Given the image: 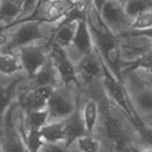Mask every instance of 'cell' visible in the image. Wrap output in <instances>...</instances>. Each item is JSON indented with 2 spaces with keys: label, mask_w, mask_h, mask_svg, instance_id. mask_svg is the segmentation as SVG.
Segmentation results:
<instances>
[{
  "label": "cell",
  "mask_w": 152,
  "mask_h": 152,
  "mask_svg": "<svg viewBox=\"0 0 152 152\" xmlns=\"http://www.w3.org/2000/svg\"><path fill=\"white\" fill-rule=\"evenodd\" d=\"M56 87L41 86L29 87V90H23L19 95L18 105L24 114L32 110H42L48 106V101L54 94Z\"/></svg>",
  "instance_id": "6"
},
{
  "label": "cell",
  "mask_w": 152,
  "mask_h": 152,
  "mask_svg": "<svg viewBox=\"0 0 152 152\" xmlns=\"http://www.w3.org/2000/svg\"><path fill=\"white\" fill-rule=\"evenodd\" d=\"M63 121H64V128H65L64 145H65L66 148H69L73 143L77 142L78 138L88 134L87 130H86V126H84V123H83L81 111H79V107H78V101H77V107H75L73 114L66 118V119H64Z\"/></svg>",
  "instance_id": "13"
},
{
  "label": "cell",
  "mask_w": 152,
  "mask_h": 152,
  "mask_svg": "<svg viewBox=\"0 0 152 152\" xmlns=\"http://www.w3.org/2000/svg\"><path fill=\"white\" fill-rule=\"evenodd\" d=\"M1 1H3V0H0V3H1Z\"/></svg>",
  "instance_id": "40"
},
{
  "label": "cell",
  "mask_w": 152,
  "mask_h": 152,
  "mask_svg": "<svg viewBox=\"0 0 152 152\" xmlns=\"http://www.w3.org/2000/svg\"><path fill=\"white\" fill-rule=\"evenodd\" d=\"M132 152H152V147L147 146V145H142V146H138V147L133 146Z\"/></svg>",
  "instance_id": "34"
},
{
  "label": "cell",
  "mask_w": 152,
  "mask_h": 152,
  "mask_svg": "<svg viewBox=\"0 0 152 152\" xmlns=\"http://www.w3.org/2000/svg\"><path fill=\"white\" fill-rule=\"evenodd\" d=\"M24 78L17 77L7 86H0V125H3L4 116L8 111V109L12 106V99H13L14 90Z\"/></svg>",
  "instance_id": "19"
},
{
  "label": "cell",
  "mask_w": 152,
  "mask_h": 152,
  "mask_svg": "<svg viewBox=\"0 0 152 152\" xmlns=\"http://www.w3.org/2000/svg\"><path fill=\"white\" fill-rule=\"evenodd\" d=\"M9 41H10V35L7 31L0 28V51H3V50L7 48Z\"/></svg>",
  "instance_id": "31"
},
{
  "label": "cell",
  "mask_w": 152,
  "mask_h": 152,
  "mask_svg": "<svg viewBox=\"0 0 152 152\" xmlns=\"http://www.w3.org/2000/svg\"><path fill=\"white\" fill-rule=\"evenodd\" d=\"M87 23L92 33L94 44L101 53L105 63L115 74V77L119 81H123V72H121V63L123 61H121L120 40L106 26L101 14L92 5L91 0L88 3L87 9Z\"/></svg>",
  "instance_id": "1"
},
{
  "label": "cell",
  "mask_w": 152,
  "mask_h": 152,
  "mask_svg": "<svg viewBox=\"0 0 152 152\" xmlns=\"http://www.w3.org/2000/svg\"><path fill=\"white\" fill-rule=\"evenodd\" d=\"M77 1L73 0H51L42 8L41 12L33 18L31 22L40 23H59L68 12L73 8Z\"/></svg>",
  "instance_id": "9"
},
{
  "label": "cell",
  "mask_w": 152,
  "mask_h": 152,
  "mask_svg": "<svg viewBox=\"0 0 152 152\" xmlns=\"http://www.w3.org/2000/svg\"><path fill=\"white\" fill-rule=\"evenodd\" d=\"M40 134L45 143H64L65 142V128L64 121H49L40 129Z\"/></svg>",
  "instance_id": "18"
},
{
  "label": "cell",
  "mask_w": 152,
  "mask_h": 152,
  "mask_svg": "<svg viewBox=\"0 0 152 152\" xmlns=\"http://www.w3.org/2000/svg\"><path fill=\"white\" fill-rule=\"evenodd\" d=\"M107 0H91V3H92V5L95 7V9L99 12V13L101 14V10H102V8L105 5V3H106Z\"/></svg>",
  "instance_id": "33"
},
{
  "label": "cell",
  "mask_w": 152,
  "mask_h": 152,
  "mask_svg": "<svg viewBox=\"0 0 152 152\" xmlns=\"http://www.w3.org/2000/svg\"><path fill=\"white\" fill-rule=\"evenodd\" d=\"M148 28H152V9L143 12L133 18V22H130L129 29L126 31H145Z\"/></svg>",
  "instance_id": "28"
},
{
  "label": "cell",
  "mask_w": 152,
  "mask_h": 152,
  "mask_svg": "<svg viewBox=\"0 0 152 152\" xmlns=\"http://www.w3.org/2000/svg\"><path fill=\"white\" fill-rule=\"evenodd\" d=\"M26 128L27 129H35V130H40L42 126H45L46 124L50 121L49 119V113L46 109L42 110H32L26 114Z\"/></svg>",
  "instance_id": "26"
},
{
  "label": "cell",
  "mask_w": 152,
  "mask_h": 152,
  "mask_svg": "<svg viewBox=\"0 0 152 152\" xmlns=\"http://www.w3.org/2000/svg\"><path fill=\"white\" fill-rule=\"evenodd\" d=\"M48 44L50 45V59H51L53 64L56 69L60 83L64 87H69L70 83L79 86L81 81L78 78L77 68L72 63L64 48L54 44V42H48Z\"/></svg>",
  "instance_id": "3"
},
{
  "label": "cell",
  "mask_w": 152,
  "mask_h": 152,
  "mask_svg": "<svg viewBox=\"0 0 152 152\" xmlns=\"http://www.w3.org/2000/svg\"><path fill=\"white\" fill-rule=\"evenodd\" d=\"M101 17L106 26L119 36L126 29H129L130 26V18L126 15L124 10V5L118 3L116 0H107L101 10Z\"/></svg>",
  "instance_id": "8"
},
{
  "label": "cell",
  "mask_w": 152,
  "mask_h": 152,
  "mask_svg": "<svg viewBox=\"0 0 152 152\" xmlns=\"http://www.w3.org/2000/svg\"><path fill=\"white\" fill-rule=\"evenodd\" d=\"M78 150L82 152H99L100 151V141L94 134H86L81 138L77 139L75 142Z\"/></svg>",
  "instance_id": "29"
},
{
  "label": "cell",
  "mask_w": 152,
  "mask_h": 152,
  "mask_svg": "<svg viewBox=\"0 0 152 152\" xmlns=\"http://www.w3.org/2000/svg\"><path fill=\"white\" fill-rule=\"evenodd\" d=\"M22 70L23 66L18 54L0 53V73L4 75H12Z\"/></svg>",
  "instance_id": "21"
},
{
  "label": "cell",
  "mask_w": 152,
  "mask_h": 152,
  "mask_svg": "<svg viewBox=\"0 0 152 152\" xmlns=\"http://www.w3.org/2000/svg\"><path fill=\"white\" fill-rule=\"evenodd\" d=\"M40 22H26L18 24V28L14 33L10 35V41L8 46L3 50V53H13L14 50H19L24 46L33 45L36 41L45 40V35L41 31ZM1 53V51H0Z\"/></svg>",
  "instance_id": "5"
},
{
  "label": "cell",
  "mask_w": 152,
  "mask_h": 152,
  "mask_svg": "<svg viewBox=\"0 0 152 152\" xmlns=\"http://www.w3.org/2000/svg\"><path fill=\"white\" fill-rule=\"evenodd\" d=\"M102 119H104V130L107 142L110 143L115 152H132L133 146L129 142V136L125 129L120 115L116 113L115 105L110 104V100H105L102 107Z\"/></svg>",
  "instance_id": "2"
},
{
  "label": "cell",
  "mask_w": 152,
  "mask_h": 152,
  "mask_svg": "<svg viewBox=\"0 0 152 152\" xmlns=\"http://www.w3.org/2000/svg\"><path fill=\"white\" fill-rule=\"evenodd\" d=\"M152 9L151 0H128L124 4V10L129 18H136L138 14Z\"/></svg>",
  "instance_id": "27"
},
{
  "label": "cell",
  "mask_w": 152,
  "mask_h": 152,
  "mask_svg": "<svg viewBox=\"0 0 152 152\" xmlns=\"http://www.w3.org/2000/svg\"><path fill=\"white\" fill-rule=\"evenodd\" d=\"M15 105L8 109L3 121V143H1V152H27L26 145H24L22 133L17 129L13 111L15 110Z\"/></svg>",
  "instance_id": "7"
},
{
  "label": "cell",
  "mask_w": 152,
  "mask_h": 152,
  "mask_svg": "<svg viewBox=\"0 0 152 152\" xmlns=\"http://www.w3.org/2000/svg\"><path fill=\"white\" fill-rule=\"evenodd\" d=\"M107 152H113V151H107Z\"/></svg>",
  "instance_id": "39"
},
{
  "label": "cell",
  "mask_w": 152,
  "mask_h": 152,
  "mask_svg": "<svg viewBox=\"0 0 152 152\" xmlns=\"http://www.w3.org/2000/svg\"><path fill=\"white\" fill-rule=\"evenodd\" d=\"M132 102L143 121L152 126V87L148 84L139 86L134 91Z\"/></svg>",
  "instance_id": "12"
},
{
  "label": "cell",
  "mask_w": 152,
  "mask_h": 152,
  "mask_svg": "<svg viewBox=\"0 0 152 152\" xmlns=\"http://www.w3.org/2000/svg\"><path fill=\"white\" fill-rule=\"evenodd\" d=\"M4 136V132H3V129H0V138H3Z\"/></svg>",
  "instance_id": "36"
},
{
  "label": "cell",
  "mask_w": 152,
  "mask_h": 152,
  "mask_svg": "<svg viewBox=\"0 0 152 152\" xmlns=\"http://www.w3.org/2000/svg\"><path fill=\"white\" fill-rule=\"evenodd\" d=\"M64 143H45L42 147V152H69Z\"/></svg>",
  "instance_id": "30"
},
{
  "label": "cell",
  "mask_w": 152,
  "mask_h": 152,
  "mask_svg": "<svg viewBox=\"0 0 152 152\" xmlns=\"http://www.w3.org/2000/svg\"><path fill=\"white\" fill-rule=\"evenodd\" d=\"M87 9H88V4H86L83 0H78L73 5V8L68 12V14L58 23L56 27L66 26V24H72V23H78L81 20H87Z\"/></svg>",
  "instance_id": "24"
},
{
  "label": "cell",
  "mask_w": 152,
  "mask_h": 152,
  "mask_svg": "<svg viewBox=\"0 0 152 152\" xmlns=\"http://www.w3.org/2000/svg\"><path fill=\"white\" fill-rule=\"evenodd\" d=\"M27 152H28V151H27Z\"/></svg>",
  "instance_id": "41"
},
{
  "label": "cell",
  "mask_w": 152,
  "mask_h": 152,
  "mask_svg": "<svg viewBox=\"0 0 152 152\" xmlns=\"http://www.w3.org/2000/svg\"><path fill=\"white\" fill-rule=\"evenodd\" d=\"M32 81V87H41V86H53L56 87L59 84V75L56 73V69L54 66L51 59H48V61L44 64V66L29 79Z\"/></svg>",
  "instance_id": "17"
},
{
  "label": "cell",
  "mask_w": 152,
  "mask_h": 152,
  "mask_svg": "<svg viewBox=\"0 0 152 152\" xmlns=\"http://www.w3.org/2000/svg\"><path fill=\"white\" fill-rule=\"evenodd\" d=\"M148 53H152V49H151V50H150V51H148Z\"/></svg>",
  "instance_id": "37"
},
{
  "label": "cell",
  "mask_w": 152,
  "mask_h": 152,
  "mask_svg": "<svg viewBox=\"0 0 152 152\" xmlns=\"http://www.w3.org/2000/svg\"><path fill=\"white\" fill-rule=\"evenodd\" d=\"M22 133L24 145L28 152H40L42 150V147L45 146V142L42 139L40 130H35V129H27L26 126L19 130Z\"/></svg>",
  "instance_id": "25"
},
{
  "label": "cell",
  "mask_w": 152,
  "mask_h": 152,
  "mask_svg": "<svg viewBox=\"0 0 152 152\" xmlns=\"http://www.w3.org/2000/svg\"><path fill=\"white\" fill-rule=\"evenodd\" d=\"M75 107H77V102L74 105L69 99H66L60 91L55 88L54 94L48 101L46 110L49 113L50 121H60L70 116L75 110Z\"/></svg>",
  "instance_id": "10"
},
{
  "label": "cell",
  "mask_w": 152,
  "mask_h": 152,
  "mask_svg": "<svg viewBox=\"0 0 152 152\" xmlns=\"http://www.w3.org/2000/svg\"><path fill=\"white\" fill-rule=\"evenodd\" d=\"M73 1H78V0H73Z\"/></svg>",
  "instance_id": "38"
},
{
  "label": "cell",
  "mask_w": 152,
  "mask_h": 152,
  "mask_svg": "<svg viewBox=\"0 0 152 152\" xmlns=\"http://www.w3.org/2000/svg\"><path fill=\"white\" fill-rule=\"evenodd\" d=\"M121 55L124 54L125 58H133V60L143 56L152 49V44L148 39L145 37H126V39H119Z\"/></svg>",
  "instance_id": "14"
},
{
  "label": "cell",
  "mask_w": 152,
  "mask_h": 152,
  "mask_svg": "<svg viewBox=\"0 0 152 152\" xmlns=\"http://www.w3.org/2000/svg\"><path fill=\"white\" fill-rule=\"evenodd\" d=\"M75 29H77V23L56 27L53 33L51 40L49 42H54V44L61 46V48H66V46H69V45H73Z\"/></svg>",
  "instance_id": "22"
},
{
  "label": "cell",
  "mask_w": 152,
  "mask_h": 152,
  "mask_svg": "<svg viewBox=\"0 0 152 152\" xmlns=\"http://www.w3.org/2000/svg\"><path fill=\"white\" fill-rule=\"evenodd\" d=\"M99 104L94 99H87L82 110V119L88 134H94L99 119Z\"/></svg>",
  "instance_id": "20"
},
{
  "label": "cell",
  "mask_w": 152,
  "mask_h": 152,
  "mask_svg": "<svg viewBox=\"0 0 152 152\" xmlns=\"http://www.w3.org/2000/svg\"><path fill=\"white\" fill-rule=\"evenodd\" d=\"M136 70H143L146 73H152V53H147L136 60H128L121 63V72L124 74L133 73Z\"/></svg>",
  "instance_id": "23"
},
{
  "label": "cell",
  "mask_w": 152,
  "mask_h": 152,
  "mask_svg": "<svg viewBox=\"0 0 152 152\" xmlns=\"http://www.w3.org/2000/svg\"><path fill=\"white\" fill-rule=\"evenodd\" d=\"M78 73V78L82 79V83L88 86L97 82L102 78V70H101V64L95 51H92L88 55H84L81 61L75 65Z\"/></svg>",
  "instance_id": "11"
},
{
  "label": "cell",
  "mask_w": 152,
  "mask_h": 152,
  "mask_svg": "<svg viewBox=\"0 0 152 152\" xmlns=\"http://www.w3.org/2000/svg\"><path fill=\"white\" fill-rule=\"evenodd\" d=\"M24 0H3L0 3V22H5L7 27L22 18Z\"/></svg>",
  "instance_id": "16"
},
{
  "label": "cell",
  "mask_w": 152,
  "mask_h": 152,
  "mask_svg": "<svg viewBox=\"0 0 152 152\" xmlns=\"http://www.w3.org/2000/svg\"><path fill=\"white\" fill-rule=\"evenodd\" d=\"M17 54L19 55V59L22 61L23 72H26L27 79H31L48 61L50 56V45L45 44L41 46H24V48H20Z\"/></svg>",
  "instance_id": "4"
},
{
  "label": "cell",
  "mask_w": 152,
  "mask_h": 152,
  "mask_svg": "<svg viewBox=\"0 0 152 152\" xmlns=\"http://www.w3.org/2000/svg\"><path fill=\"white\" fill-rule=\"evenodd\" d=\"M36 4H37V0H24V9H23V14H22V18H24V15H26L29 10H32L35 9V7H36ZM20 18V19H22Z\"/></svg>",
  "instance_id": "32"
},
{
  "label": "cell",
  "mask_w": 152,
  "mask_h": 152,
  "mask_svg": "<svg viewBox=\"0 0 152 152\" xmlns=\"http://www.w3.org/2000/svg\"><path fill=\"white\" fill-rule=\"evenodd\" d=\"M73 46L83 56L94 51V39H92V33L90 31L87 20H81L77 23Z\"/></svg>",
  "instance_id": "15"
},
{
  "label": "cell",
  "mask_w": 152,
  "mask_h": 152,
  "mask_svg": "<svg viewBox=\"0 0 152 152\" xmlns=\"http://www.w3.org/2000/svg\"><path fill=\"white\" fill-rule=\"evenodd\" d=\"M116 1H118V3H120V4H123V5H124V4L128 1V0H116Z\"/></svg>",
  "instance_id": "35"
}]
</instances>
